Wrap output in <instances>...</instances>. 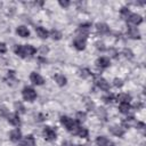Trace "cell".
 I'll list each match as a JSON object with an SVG mask.
<instances>
[{"mask_svg":"<svg viewBox=\"0 0 146 146\" xmlns=\"http://www.w3.org/2000/svg\"><path fill=\"white\" fill-rule=\"evenodd\" d=\"M80 76H82L83 79H87V78L91 76V72L88 68H82V70H80Z\"/></svg>","mask_w":146,"mask_h":146,"instance_id":"cell-28","label":"cell"},{"mask_svg":"<svg viewBox=\"0 0 146 146\" xmlns=\"http://www.w3.org/2000/svg\"><path fill=\"white\" fill-rule=\"evenodd\" d=\"M24 51H25V57H32L36 52V49L31 44H24Z\"/></svg>","mask_w":146,"mask_h":146,"instance_id":"cell-19","label":"cell"},{"mask_svg":"<svg viewBox=\"0 0 146 146\" xmlns=\"http://www.w3.org/2000/svg\"><path fill=\"white\" fill-rule=\"evenodd\" d=\"M96 30H97V32L100 33V34H106V33H108L110 27H108L107 24H105V23H97V24H96Z\"/></svg>","mask_w":146,"mask_h":146,"instance_id":"cell-17","label":"cell"},{"mask_svg":"<svg viewBox=\"0 0 146 146\" xmlns=\"http://www.w3.org/2000/svg\"><path fill=\"white\" fill-rule=\"evenodd\" d=\"M16 33H17L19 36H22V38H27V36L30 35V31H29V29H27L26 26H24V25L18 26V27L16 29Z\"/></svg>","mask_w":146,"mask_h":146,"instance_id":"cell-16","label":"cell"},{"mask_svg":"<svg viewBox=\"0 0 146 146\" xmlns=\"http://www.w3.org/2000/svg\"><path fill=\"white\" fill-rule=\"evenodd\" d=\"M99 111H98V114H99V116H104L105 117V115H106V112H105V108H103V107H100V108H98Z\"/></svg>","mask_w":146,"mask_h":146,"instance_id":"cell-39","label":"cell"},{"mask_svg":"<svg viewBox=\"0 0 146 146\" xmlns=\"http://www.w3.org/2000/svg\"><path fill=\"white\" fill-rule=\"evenodd\" d=\"M96 144L98 146H115L114 143L110 139H107L105 136H98L96 138Z\"/></svg>","mask_w":146,"mask_h":146,"instance_id":"cell-6","label":"cell"},{"mask_svg":"<svg viewBox=\"0 0 146 146\" xmlns=\"http://www.w3.org/2000/svg\"><path fill=\"white\" fill-rule=\"evenodd\" d=\"M73 46L75 47V49L78 50H83L86 48V40L82 39V38H75L74 41H73Z\"/></svg>","mask_w":146,"mask_h":146,"instance_id":"cell-13","label":"cell"},{"mask_svg":"<svg viewBox=\"0 0 146 146\" xmlns=\"http://www.w3.org/2000/svg\"><path fill=\"white\" fill-rule=\"evenodd\" d=\"M90 32V24L89 23H86V24H80L79 27H78V38H82V39H87L88 34Z\"/></svg>","mask_w":146,"mask_h":146,"instance_id":"cell-4","label":"cell"},{"mask_svg":"<svg viewBox=\"0 0 146 146\" xmlns=\"http://www.w3.org/2000/svg\"><path fill=\"white\" fill-rule=\"evenodd\" d=\"M9 138H10L11 141L18 143V141L21 140V138H22V132H21V130H19V129H14V130H11L10 133H9Z\"/></svg>","mask_w":146,"mask_h":146,"instance_id":"cell-10","label":"cell"},{"mask_svg":"<svg viewBox=\"0 0 146 146\" xmlns=\"http://www.w3.org/2000/svg\"><path fill=\"white\" fill-rule=\"evenodd\" d=\"M14 107H15V110H16L17 113H22V114L25 113V107H24V105L21 102H15Z\"/></svg>","mask_w":146,"mask_h":146,"instance_id":"cell-26","label":"cell"},{"mask_svg":"<svg viewBox=\"0 0 146 146\" xmlns=\"http://www.w3.org/2000/svg\"><path fill=\"white\" fill-rule=\"evenodd\" d=\"M30 80H31V82H32L33 84H36V86H41V84L44 83L43 78H42L39 73H36V72H32V73L30 74Z\"/></svg>","mask_w":146,"mask_h":146,"instance_id":"cell-5","label":"cell"},{"mask_svg":"<svg viewBox=\"0 0 146 146\" xmlns=\"http://www.w3.org/2000/svg\"><path fill=\"white\" fill-rule=\"evenodd\" d=\"M50 35L54 40H59L62 38V33L58 31V30H51L50 31Z\"/></svg>","mask_w":146,"mask_h":146,"instance_id":"cell-27","label":"cell"},{"mask_svg":"<svg viewBox=\"0 0 146 146\" xmlns=\"http://www.w3.org/2000/svg\"><path fill=\"white\" fill-rule=\"evenodd\" d=\"M127 21H128L130 24H132V25L135 26V25H139V24L143 22V17H141L140 15H138V14H130V15L128 16Z\"/></svg>","mask_w":146,"mask_h":146,"instance_id":"cell-7","label":"cell"},{"mask_svg":"<svg viewBox=\"0 0 146 146\" xmlns=\"http://www.w3.org/2000/svg\"><path fill=\"white\" fill-rule=\"evenodd\" d=\"M14 51L16 55H18L22 58H25V51H24V46L23 44H16L14 47Z\"/></svg>","mask_w":146,"mask_h":146,"instance_id":"cell-22","label":"cell"},{"mask_svg":"<svg viewBox=\"0 0 146 146\" xmlns=\"http://www.w3.org/2000/svg\"><path fill=\"white\" fill-rule=\"evenodd\" d=\"M0 115L1 116H8V110H7V107L6 106H0Z\"/></svg>","mask_w":146,"mask_h":146,"instance_id":"cell-32","label":"cell"},{"mask_svg":"<svg viewBox=\"0 0 146 146\" xmlns=\"http://www.w3.org/2000/svg\"><path fill=\"white\" fill-rule=\"evenodd\" d=\"M110 59L107 57H99L97 60H96V65L100 68H106L110 66Z\"/></svg>","mask_w":146,"mask_h":146,"instance_id":"cell-14","label":"cell"},{"mask_svg":"<svg viewBox=\"0 0 146 146\" xmlns=\"http://www.w3.org/2000/svg\"><path fill=\"white\" fill-rule=\"evenodd\" d=\"M108 130H110V132L112 135H114L116 137H122L124 135V129L119 127V125H112V127H110Z\"/></svg>","mask_w":146,"mask_h":146,"instance_id":"cell-12","label":"cell"},{"mask_svg":"<svg viewBox=\"0 0 146 146\" xmlns=\"http://www.w3.org/2000/svg\"><path fill=\"white\" fill-rule=\"evenodd\" d=\"M123 55H124V57L125 58H128V59H131L132 57H133V54H132V51L130 50V49H123Z\"/></svg>","mask_w":146,"mask_h":146,"instance_id":"cell-31","label":"cell"},{"mask_svg":"<svg viewBox=\"0 0 146 146\" xmlns=\"http://www.w3.org/2000/svg\"><path fill=\"white\" fill-rule=\"evenodd\" d=\"M21 146H35V139L32 135L26 136L22 141H21Z\"/></svg>","mask_w":146,"mask_h":146,"instance_id":"cell-15","label":"cell"},{"mask_svg":"<svg viewBox=\"0 0 146 146\" xmlns=\"http://www.w3.org/2000/svg\"><path fill=\"white\" fill-rule=\"evenodd\" d=\"M130 108L131 107H130L129 103H120V105H119V110L123 114H128L130 112Z\"/></svg>","mask_w":146,"mask_h":146,"instance_id":"cell-24","label":"cell"},{"mask_svg":"<svg viewBox=\"0 0 146 146\" xmlns=\"http://www.w3.org/2000/svg\"><path fill=\"white\" fill-rule=\"evenodd\" d=\"M96 84H97V87H98L99 89H102V90H104V91L110 90V83H108L105 79H103V78H98V79L96 80Z\"/></svg>","mask_w":146,"mask_h":146,"instance_id":"cell-11","label":"cell"},{"mask_svg":"<svg viewBox=\"0 0 146 146\" xmlns=\"http://www.w3.org/2000/svg\"><path fill=\"white\" fill-rule=\"evenodd\" d=\"M7 121H8L11 125H15V127H17V125L21 124V120H19V116H18L17 113L8 114V116H7Z\"/></svg>","mask_w":146,"mask_h":146,"instance_id":"cell-9","label":"cell"},{"mask_svg":"<svg viewBox=\"0 0 146 146\" xmlns=\"http://www.w3.org/2000/svg\"><path fill=\"white\" fill-rule=\"evenodd\" d=\"M96 48H97L98 50H102V51H103V50H105L104 43H103V42H99V41H98V42H96Z\"/></svg>","mask_w":146,"mask_h":146,"instance_id":"cell-36","label":"cell"},{"mask_svg":"<svg viewBox=\"0 0 146 146\" xmlns=\"http://www.w3.org/2000/svg\"><path fill=\"white\" fill-rule=\"evenodd\" d=\"M58 3H59L63 8H67V7L70 6V1H67V0H64V1H63V0H59Z\"/></svg>","mask_w":146,"mask_h":146,"instance_id":"cell-35","label":"cell"},{"mask_svg":"<svg viewBox=\"0 0 146 146\" xmlns=\"http://www.w3.org/2000/svg\"><path fill=\"white\" fill-rule=\"evenodd\" d=\"M35 32H36L38 36H40L41 39H47L48 35H49V32H48L44 27H42V26H38V27H35Z\"/></svg>","mask_w":146,"mask_h":146,"instance_id":"cell-18","label":"cell"},{"mask_svg":"<svg viewBox=\"0 0 146 146\" xmlns=\"http://www.w3.org/2000/svg\"><path fill=\"white\" fill-rule=\"evenodd\" d=\"M117 100H120V103H129L131 100V96L128 94H121L117 96Z\"/></svg>","mask_w":146,"mask_h":146,"instance_id":"cell-25","label":"cell"},{"mask_svg":"<svg viewBox=\"0 0 146 146\" xmlns=\"http://www.w3.org/2000/svg\"><path fill=\"white\" fill-rule=\"evenodd\" d=\"M42 135H43V138H44L47 141H52V140H55L56 137H57V133H56L55 129H52L51 127H48V125L43 128Z\"/></svg>","mask_w":146,"mask_h":146,"instance_id":"cell-3","label":"cell"},{"mask_svg":"<svg viewBox=\"0 0 146 146\" xmlns=\"http://www.w3.org/2000/svg\"><path fill=\"white\" fill-rule=\"evenodd\" d=\"M113 84H114L115 87H119V88H120V87H122V86H123V81H122L121 79H117V78H116V79H114Z\"/></svg>","mask_w":146,"mask_h":146,"instance_id":"cell-33","label":"cell"},{"mask_svg":"<svg viewBox=\"0 0 146 146\" xmlns=\"http://www.w3.org/2000/svg\"><path fill=\"white\" fill-rule=\"evenodd\" d=\"M54 79H55V81H56V83L59 86V87H63V86H65L66 84V82H67V79L63 75V74H56L55 76H54Z\"/></svg>","mask_w":146,"mask_h":146,"instance_id":"cell-20","label":"cell"},{"mask_svg":"<svg viewBox=\"0 0 146 146\" xmlns=\"http://www.w3.org/2000/svg\"><path fill=\"white\" fill-rule=\"evenodd\" d=\"M86 117H87V115L84 112H78L76 113V121L78 122H83L86 120Z\"/></svg>","mask_w":146,"mask_h":146,"instance_id":"cell-29","label":"cell"},{"mask_svg":"<svg viewBox=\"0 0 146 146\" xmlns=\"http://www.w3.org/2000/svg\"><path fill=\"white\" fill-rule=\"evenodd\" d=\"M136 128H138V129H144V128H145V124H144L143 122H139V121H137Z\"/></svg>","mask_w":146,"mask_h":146,"instance_id":"cell-40","label":"cell"},{"mask_svg":"<svg viewBox=\"0 0 146 146\" xmlns=\"http://www.w3.org/2000/svg\"><path fill=\"white\" fill-rule=\"evenodd\" d=\"M6 51H7V46H6V43L1 42V43H0V52H1V54H5Z\"/></svg>","mask_w":146,"mask_h":146,"instance_id":"cell-38","label":"cell"},{"mask_svg":"<svg viewBox=\"0 0 146 146\" xmlns=\"http://www.w3.org/2000/svg\"><path fill=\"white\" fill-rule=\"evenodd\" d=\"M75 133H76L79 137H81V138H87L89 132H88L87 128H84V127H78V129H76Z\"/></svg>","mask_w":146,"mask_h":146,"instance_id":"cell-23","label":"cell"},{"mask_svg":"<svg viewBox=\"0 0 146 146\" xmlns=\"http://www.w3.org/2000/svg\"><path fill=\"white\" fill-rule=\"evenodd\" d=\"M60 123L66 128L67 131L75 133V131L78 129V125H76V122L73 119H71V117H68L66 115H62L60 116Z\"/></svg>","mask_w":146,"mask_h":146,"instance_id":"cell-1","label":"cell"},{"mask_svg":"<svg viewBox=\"0 0 146 146\" xmlns=\"http://www.w3.org/2000/svg\"><path fill=\"white\" fill-rule=\"evenodd\" d=\"M63 146H76V145H73V144H71L70 141H65V143H63Z\"/></svg>","mask_w":146,"mask_h":146,"instance_id":"cell-41","label":"cell"},{"mask_svg":"<svg viewBox=\"0 0 146 146\" xmlns=\"http://www.w3.org/2000/svg\"><path fill=\"white\" fill-rule=\"evenodd\" d=\"M39 50H40L41 55H46V54L48 52V50H49V49H48V47H46V46H41Z\"/></svg>","mask_w":146,"mask_h":146,"instance_id":"cell-37","label":"cell"},{"mask_svg":"<svg viewBox=\"0 0 146 146\" xmlns=\"http://www.w3.org/2000/svg\"><path fill=\"white\" fill-rule=\"evenodd\" d=\"M128 35L131 39H140V32L133 25H129L128 26Z\"/></svg>","mask_w":146,"mask_h":146,"instance_id":"cell-8","label":"cell"},{"mask_svg":"<svg viewBox=\"0 0 146 146\" xmlns=\"http://www.w3.org/2000/svg\"><path fill=\"white\" fill-rule=\"evenodd\" d=\"M120 14H121V16H122L123 18H125V19H127V18H128V16H129V15H130L131 13L129 11V9H128V8H125V7H123V8L121 9V11H120Z\"/></svg>","mask_w":146,"mask_h":146,"instance_id":"cell-30","label":"cell"},{"mask_svg":"<svg viewBox=\"0 0 146 146\" xmlns=\"http://www.w3.org/2000/svg\"><path fill=\"white\" fill-rule=\"evenodd\" d=\"M122 123H123V125H125V127H136L137 120H136L133 116H129V117L124 119V120L122 121Z\"/></svg>","mask_w":146,"mask_h":146,"instance_id":"cell-21","label":"cell"},{"mask_svg":"<svg viewBox=\"0 0 146 146\" xmlns=\"http://www.w3.org/2000/svg\"><path fill=\"white\" fill-rule=\"evenodd\" d=\"M22 96L27 102H33L36 98V91L31 87H25L22 90Z\"/></svg>","mask_w":146,"mask_h":146,"instance_id":"cell-2","label":"cell"},{"mask_svg":"<svg viewBox=\"0 0 146 146\" xmlns=\"http://www.w3.org/2000/svg\"><path fill=\"white\" fill-rule=\"evenodd\" d=\"M103 99H104L105 103H112V102L114 100V96H113V95H108V96L103 97Z\"/></svg>","mask_w":146,"mask_h":146,"instance_id":"cell-34","label":"cell"}]
</instances>
